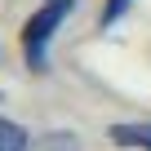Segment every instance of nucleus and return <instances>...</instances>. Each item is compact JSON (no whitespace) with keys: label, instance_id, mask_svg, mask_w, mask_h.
Returning <instances> with one entry per match:
<instances>
[{"label":"nucleus","instance_id":"f257e3e1","mask_svg":"<svg viewBox=\"0 0 151 151\" xmlns=\"http://www.w3.org/2000/svg\"><path fill=\"white\" fill-rule=\"evenodd\" d=\"M71 9H76V0H49V5H40L27 18V27H22V53H27V62L36 71L49 67V40H53V31L62 27V18Z\"/></svg>","mask_w":151,"mask_h":151},{"label":"nucleus","instance_id":"f03ea898","mask_svg":"<svg viewBox=\"0 0 151 151\" xmlns=\"http://www.w3.org/2000/svg\"><path fill=\"white\" fill-rule=\"evenodd\" d=\"M107 138L116 147H138V151H151V124H111Z\"/></svg>","mask_w":151,"mask_h":151},{"label":"nucleus","instance_id":"7ed1b4c3","mask_svg":"<svg viewBox=\"0 0 151 151\" xmlns=\"http://www.w3.org/2000/svg\"><path fill=\"white\" fill-rule=\"evenodd\" d=\"M27 129L18 124V120H9V116H0V151H27Z\"/></svg>","mask_w":151,"mask_h":151},{"label":"nucleus","instance_id":"20e7f679","mask_svg":"<svg viewBox=\"0 0 151 151\" xmlns=\"http://www.w3.org/2000/svg\"><path fill=\"white\" fill-rule=\"evenodd\" d=\"M129 5H133V0H107V5H102V18H98V22H102V27H111V22H120Z\"/></svg>","mask_w":151,"mask_h":151}]
</instances>
